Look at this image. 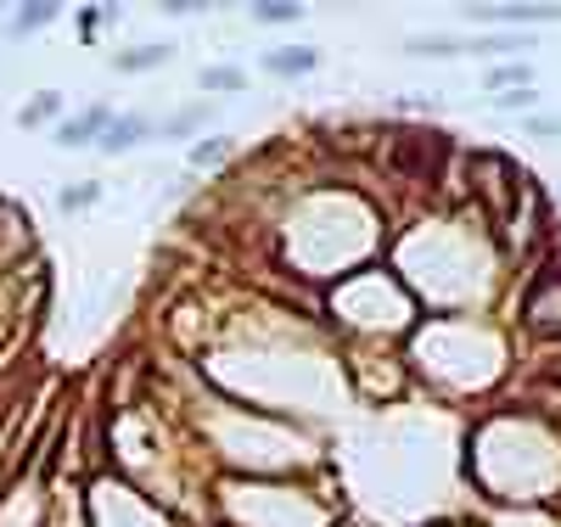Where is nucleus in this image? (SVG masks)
Wrapping results in <instances>:
<instances>
[{"mask_svg": "<svg viewBox=\"0 0 561 527\" xmlns=\"http://www.w3.org/2000/svg\"><path fill=\"white\" fill-rule=\"evenodd\" d=\"M107 124H113V107L107 102H90V107H79V113H68L57 124V140H62V147H90V140H102Z\"/></svg>", "mask_w": 561, "mask_h": 527, "instance_id": "1", "label": "nucleus"}, {"mask_svg": "<svg viewBox=\"0 0 561 527\" xmlns=\"http://www.w3.org/2000/svg\"><path fill=\"white\" fill-rule=\"evenodd\" d=\"M466 23H494V28H517V23H561V7H466Z\"/></svg>", "mask_w": 561, "mask_h": 527, "instance_id": "2", "label": "nucleus"}, {"mask_svg": "<svg viewBox=\"0 0 561 527\" xmlns=\"http://www.w3.org/2000/svg\"><path fill=\"white\" fill-rule=\"evenodd\" d=\"M147 135H152V118H147V113H113V124L102 129V140H96V147L113 158V152H129V147H140Z\"/></svg>", "mask_w": 561, "mask_h": 527, "instance_id": "3", "label": "nucleus"}, {"mask_svg": "<svg viewBox=\"0 0 561 527\" xmlns=\"http://www.w3.org/2000/svg\"><path fill=\"white\" fill-rule=\"evenodd\" d=\"M264 68L280 73V79H304V73L320 68V51H314V45H280V51L264 57Z\"/></svg>", "mask_w": 561, "mask_h": 527, "instance_id": "4", "label": "nucleus"}, {"mask_svg": "<svg viewBox=\"0 0 561 527\" xmlns=\"http://www.w3.org/2000/svg\"><path fill=\"white\" fill-rule=\"evenodd\" d=\"M404 51L410 57H460L466 51V34H438V28L433 34H410Z\"/></svg>", "mask_w": 561, "mask_h": 527, "instance_id": "5", "label": "nucleus"}, {"mask_svg": "<svg viewBox=\"0 0 561 527\" xmlns=\"http://www.w3.org/2000/svg\"><path fill=\"white\" fill-rule=\"evenodd\" d=\"M208 118H214V102H185L180 113L163 118V135H169V140H185V135H197Z\"/></svg>", "mask_w": 561, "mask_h": 527, "instance_id": "6", "label": "nucleus"}, {"mask_svg": "<svg viewBox=\"0 0 561 527\" xmlns=\"http://www.w3.org/2000/svg\"><path fill=\"white\" fill-rule=\"evenodd\" d=\"M163 62H169V45H129V51L113 57L118 73H152V68H163Z\"/></svg>", "mask_w": 561, "mask_h": 527, "instance_id": "7", "label": "nucleus"}, {"mask_svg": "<svg viewBox=\"0 0 561 527\" xmlns=\"http://www.w3.org/2000/svg\"><path fill=\"white\" fill-rule=\"evenodd\" d=\"M62 18V7H57V0H34V7H23V12H12V34H39V28H51Z\"/></svg>", "mask_w": 561, "mask_h": 527, "instance_id": "8", "label": "nucleus"}, {"mask_svg": "<svg viewBox=\"0 0 561 527\" xmlns=\"http://www.w3.org/2000/svg\"><path fill=\"white\" fill-rule=\"evenodd\" d=\"M57 113H62V95H57V90H39L34 102L18 113V124H23V129H39V124H51Z\"/></svg>", "mask_w": 561, "mask_h": 527, "instance_id": "9", "label": "nucleus"}, {"mask_svg": "<svg viewBox=\"0 0 561 527\" xmlns=\"http://www.w3.org/2000/svg\"><path fill=\"white\" fill-rule=\"evenodd\" d=\"M528 79H534L528 62H500V68H489V84H494V90H528Z\"/></svg>", "mask_w": 561, "mask_h": 527, "instance_id": "10", "label": "nucleus"}, {"mask_svg": "<svg viewBox=\"0 0 561 527\" xmlns=\"http://www.w3.org/2000/svg\"><path fill=\"white\" fill-rule=\"evenodd\" d=\"M230 152H237V140L214 135V140H197V147H192V163H197V169H208V163H225Z\"/></svg>", "mask_w": 561, "mask_h": 527, "instance_id": "11", "label": "nucleus"}, {"mask_svg": "<svg viewBox=\"0 0 561 527\" xmlns=\"http://www.w3.org/2000/svg\"><path fill=\"white\" fill-rule=\"evenodd\" d=\"M242 84H248V73H242V68H230V62L203 68V90H242Z\"/></svg>", "mask_w": 561, "mask_h": 527, "instance_id": "12", "label": "nucleus"}, {"mask_svg": "<svg viewBox=\"0 0 561 527\" xmlns=\"http://www.w3.org/2000/svg\"><path fill=\"white\" fill-rule=\"evenodd\" d=\"M253 18H259V23H298L304 7H293V0H259Z\"/></svg>", "mask_w": 561, "mask_h": 527, "instance_id": "13", "label": "nucleus"}, {"mask_svg": "<svg viewBox=\"0 0 561 527\" xmlns=\"http://www.w3.org/2000/svg\"><path fill=\"white\" fill-rule=\"evenodd\" d=\"M96 197H102V185H96V180H79L73 191H62V208H68V214H79V208H90Z\"/></svg>", "mask_w": 561, "mask_h": 527, "instance_id": "14", "label": "nucleus"}, {"mask_svg": "<svg viewBox=\"0 0 561 527\" xmlns=\"http://www.w3.org/2000/svg\"><path fill=\"white\" fill-rule=\"evenodd\" d=\"M534 102H539L534 84H528V90H500V95H494V107H500V113H528Z\"/></svg>", "mask_w": 561, "mask_h": 527, "instance_id": "15", "label": "nucleus"}, {"mask_svg": "<svg viewBox=\"0 0 561 527\" xmlns=\"http://www.w3.org/2000/svg\"><path fill=\"white\" fill-rule=\"evenodd\" d=\"M534 135H561V118H528Z\"/></svg>", "mask_w": 561, "mask_h": 527, "instance_id": "16", "label": "nucleus"}, {"mask_svg": "<svg viewBox=\"0 0 561 527\" xmlns=\"http://www.w3.org/2000/svg\"><path fill=\"white\" fill-rule=\"evenodd\" d=\"M556 197H561V185H556Z\"/></svg>", "mask_w": 561, "mask_h": 527, "instance_id": "17", "label": "nucleus"}]
</instances>
